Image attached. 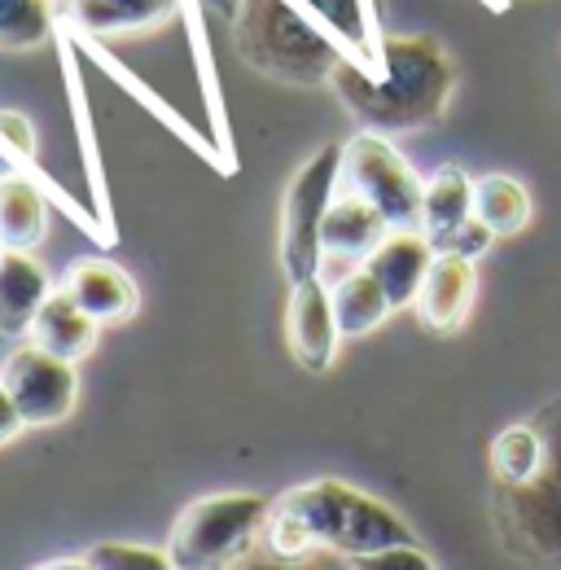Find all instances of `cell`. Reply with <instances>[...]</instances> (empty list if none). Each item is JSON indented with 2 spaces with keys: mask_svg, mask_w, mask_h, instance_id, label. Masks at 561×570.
Returning a JSON list of instances; mask_svg holds the SVG:
<instances>
[{
  "mask_svg": "<svg viewBox=\"0 0 561 570\" xmlns=\"http://www.w3.org/2000/svg\"><path fill=\"white\" fill-rule=\"evenodd\" d=\"M277 567H355L391 544H417L413 527L343 479H316L280 492L259 540Z\"/></svg>",
  "mask_w": 561,
  "mask_h": 570,
  "instance_id": "cell-1",
  "label": "cell"
},
{
  "mask_svg": "<svg viewBox=\"0 0 561 570\" xmlns=\"http://www.w3.org/2000/svg\"><path fill=\"white\" fill-rule=\"evenodd\" d=\"M334 294V316H338V330H343V338H364V334H373L391 312H395V303L386 298V289L377 285V277L360 264L355 273L347 277H338V285L329 289Z\"/></svg>",
  "mask_w": 561,
  "mask_h": 570,
  "instance_id": "cell-19",
  "label": "cell"
},
{
  "mask_svg": "<svg viewBox=\"0 0 561 570\" xmlns=\"http://www.w3.org/2000/svg\"><path fill=\"white\" fill-rule=\"evenodd\" d=\"M228 22H233L237 58L264 79H277L289 88L329 83L338 62H347L338 40L294 0H237Z\"/></svg>",
  "mask_w": 561,
  "mask_h": 570,
  "instance_id": "cell-3",
  "label": "cell"
},
{
  "mask_svg": "<svg viewBox=\"0 0 561 570\" xmlns=\"http://www.w3.org/2000/svg\"><path fill=\"white\" fill-rule=\"evenodd\" d=\"M185 0H62V22L83 40L149 36L180 13Z\"/></svg>",
  "mask_w": 561,
  "mask_h": 570,
  "instance_id": "cell-10",
  "label": "cell"
},
{
  "mask_svg": "<svg viewBox=\"0 0 561 570\" xmlns=\"http://www.w3.org/2000/svg\"><path fill=\"white\" fill-rule=\"evenodd\" d=\"M338 171H343V145H321L289 180L280 198V273L285 282H307L321 277L325 268V212L338 194Z\"/></svg>",
  "mask_w": 561,
  "mask_h": 570,
  "instance_id": "cell-5",
  "label": "cell"
},
{
  "mask_svg": "<svg viewBox=\"0 0 561 570\" xmlns=\"http://www.w3.org/2000/svg\"><path fill=\"white\" fill-rule=\"evenodd\" d=\"M474 215L488 224L495 237H518L531 224V194L522 180L491 171L474 180Z\"/></svg>",
  "mask_w": 561,
  "mask_h": 570,
  "instance_id": "cell-20",
  "label": "cell"
},
{
  "mask_svg": "<svg viewBox=\"0 0 561 570\" xmlns=\"http://www.w3.org/2000/svg\"><path fill=\"white\" fill-rule=\"evenodd\" d=\"M62 289L70 298L106 330V325H124L132 321L140 307V294L132 277L110 264V259H97V255H83V259H70L67 277H62Z\"/></svg>",
  "mask_w": 561,
  "mask_h": 570,
  "instance_id": "cell-11",
  "label": "cell"
},
{
  "mask_svg": "<svg viewBox=\"0 0 561 570\" xmlns=\"http://www.w3.org/2000/svg\"><path fill=\"white\" fill-rule=\"evenodd\" d=\"M474 219V180L465 176V167L443 163L430 180H425V207H421V233L434 242V250L461 233Z\"/></svg>",
  "mask_w": 561,
  "mask_h": 570,
  "instance_id": "cell-18",
  "label": "cell"
},
{
  "mask_svg": "<svg viewBox=\"0 0 561 570\" xmlns=\"http://www.w3.org/2000/svg\"><path fill=\"white\" fill-rule=\"evenodd\" d=\"M53 273L27 255V250H4L0 259V334L4 338H18V334H31L40 307L49 303L53 294Z\"/></svg>",
  "mask_w": 561,
  "mask_h": 570,
  "instance_id": "cell-14",
  "label": "cell"
},
{
  "mask_svg": "<svg viewBox=\"0 0 561 570\" xmlns=\"http://www.w3.org/2000/svg\"><path fill=\"white\" fill-rule=\"evenodd\" d=\"M27 430V417L18 413V404H13V395L4 391V382H0V448H9L18 434Z\"/></svg>",
  "mask_w": 561,
  "mask_h": 570,
  "instance_id": "cell-26",
  "label": "cell"
},
{
  "mask_svg": "<svg viewBox=\"0 0 561 570\" xmlns=\"http://www.w3.org/2000/svg\"><path fill=\"white\" fill-rule=\"evenodd\" d=\"M285 343H289V356L298 360L303 373L321 377V373L334 368L343 330H338V316H334V294H329V285L321 282V277L289 285Z\"/></svg>",
  "mask_w": 561,
  "mask_h": 570,
  "instance_id": "cell-8",
  "label": "cell"
},
{
  "mask_svg": "<svg viewBox=\"0 0 561 570\" xmlns=\"http://www.w3.org/2000/svg\"><path fill=\"white\" fill-rule=\"evenodd\" d=\"M491 474L504 488H526L544 474V439L531 426H509L491 443Z\"/></svg>",
  "mask_w": 561,
  "mask_h": 570,
  "instance_id": "cell-21",
  "label": "cell"
},
{
  "mask_svg": "<svg viewBox=\"0 0 561 570\" xmlns=\"http://www.w3.org/2000/svg\"><path fill=\"white\" fill-rule=\"evenodd\" d=\"M338 189L360 194L377 212L391 219V228H421V207H425V180L417 167L386 141L382 132L364 128L343 145V171Z\"/></svg>",
  "mask_w": 561,
  "mask_h": 570,
  "instance_id": "cell-6",
  "label": "cell"
},
{
  "mask_svg": "<svg viewBox=\"0 0 561 570\" xmlns=\"http://www.w3.org/2000/svg\"><path fill=\"white\" fill-rule=\"evenodd\" d=\"M49 233V194L27 171L0 176V242L4 250H31Z\"/></svg>",
  "mask_w": 561,
  "mask_h": 570,
  "instance_id": "cell-16",
  "label": "cell"
},
{
  "mask_svg": "<svg viewBox=\"0 0 561 570\" xmlns=\"http://www.w3.org/2000/svg\"><path fill=\"white\" fill-rule=\"evenodd\" d=\"M355 567L360 570H430L434 562L425 558V549H421V544H391V549H382V553L360 558Z\"/></svg>",
  "mask_w": 561,
  "mask_h": 570,
  "instance_id": "cell-25",
  "label": "cell"
},
{
  "mask_svg": "<svg viewBox=\"0 0 561 570\" xmlns=\"http://www.w3.org/2000/svg\"><path fill=\"white\" fill-rule=\"evenodd\" d=\"M0 158L13 171H31L36 163V124L18 110H0Z\"/></svg>",
  "mask_w": 561,
  "mask_h": 570,
  "instance_id": "cell-24",
  "label": "cell"
},
{
  "mask_svg": "<svg viewBox=\"0 0 561 570\" xmlns=\"http://www.w3.org/2000/svg\"><path fill=\"white\" fill-rule=\"evenodd\" d=\"M329 88L355 124L373 132H417L443 119L456 92V62L434 36H382L377 71L338 62Z\"/></svg>",
  "mask_w": 561,
  "mask_h": 570,
  "instance_id": "cell-2",
  "label": "cell"
},
{
  "mask_svg": "<svg viewBox=\"0 0 561 570\" xmlns=\"http://www.w3.org/2000/svg\"><path fill=\"white\" fill-rule=\"evenodd\" d=\"M303 13H312L343 49L347 62H360L364 71H377L382 58V31H377V13L373 0H294Z\"/></svg>",
  "mask_w": 561,
  "mask_h": 570,
  "instance_id": "cell-15",
  "label": "cell"
},
{
  "mask_svg": "<svg viewBox=\"0 0 561 570\" xmlns=\"http://www.w3.org/2000/svg\"><path fill=\"white\" fill-rule=\"evenodd\" d=\"M0 382L13 395L18 413L27 417V426H58L67 422L79 404V373L75 360H62L45 352L40 343H22L13 347L0 364Z\"/></svg>",
  "mask_w": 561,
  "mask_h": 570,
  "instance_id": "cell-7",
  "label": "cell"
},
{
  "mask_svg": "<svg viewBox=\"0 0 561 570\" xmlns=\"http://www.w3.org/2000/svg\"><path fill=\"white\" fill-rule=\"evenodd\" d=\"M474 294H479V273H474V259L470 255H456V250H434V264L421 282L417 294V316L425 330L434 334H456L474 307Z\"/></svg>",
  "mask_w": 561,
  "mask_h": 570,
  "instance_id": "cell-9",
  "label": "cell"
},
{
  "mask_svg": "<svg viewBox=\"0 0 561 570\" xmlns=\"http://www.w3.org/2000/svg\"><path fill=\"white\" fill-rule=\"evenodd\" d=\"M0 259H4V242H0Z\"/></svg>",
  "mask_w": 561,
  "mask_h": 570,
  "instance_id": "cell-28",
  "label": "cell"
},
{
  "mask_svg": "<svg viewBox=\"0 0 561 570\" xmlns=\"http://www.w3.org/2000/svg\"><path fill=\"white\" fill-rule=\"evenodd\" d=\"M53 567H79V570H171L167 549H149V544H124V540H106L92 544L83 558H67Z\"/></svg>",
  "mask_w": 561,
  "mask_h": 570,
  "instance_id": "cell-23",
  "label": "cell"
},
{
  "mask_svg": "<svg viewBox=\"0 0 561 570\" xmlns=\"http://www.w3.org/2000/svg\"><path fill=\"white\" fill-rule=\"evenodd\" d=\"M97 334H101V325L70 298L62 285L49 294V303L40 307V316H36V325H31V343H40V347L53 352V356L75 360V364L83 356H92Z\"/></svg>",
  "mask_w": 561,
  "mask_h": 570,
  "instance_id": "cell-17",
  "label": "cell"
},
{
  "mask_svg": "<svg viewBox=\"0 0 561 570\" xmlns=\"http://www.w3.org/2000/svg\"><path fill=\"white\" fill-rule=\"evenodd\" d=\"M391 233V219L377 212L373 203H364L360 194H334L329 212H325V228H321V242H325V264L338 259V264H364Z\"/></svg>",
  "mask_w": 561,
  "mask_h": 570,
  "instance_id": "cell-13",
  "label": "cell"
},
{
  "mask_svg": "<svg viewBox=\"0 0 561 570\" xmlns=\"http://www.w3.org/2000/svg\"><path fill=\"white\" fill-rule=\"evenodd\" d=\"M273 500L259 492H215L194 500L171 535H167V558L176 570H224L250 562L255 544L264 540Z\"/></svg>",
  "mask_w": 561,
  "mask_h": 570,
  "instance_id": "cell-4",
  "label": "cell"
},
{
  "mask_svg": "<svg viewBox=\"0 0 561 570\" xmlns=\"http://www.w3.org/2000/svg\"><path fill=\"white\" fill-rule=\"evenodd\" d=\"M434 264V242L421 228H391L386 242L364 259V268L377 277L386 298L395 307H413L421 294V282Z\"/></svg>",
  "mask_w": 561,
  "mask_h": 570,
  "instance_id": "cell-12",
  "label": "cell"
},
{
  "mask_svg": "<svg viewBox=\"0 0 561 570\" xmlns=\"http://www.w3.org/2000/svg\"><path fill=\"white\" fill-rule=\"evenodd\" d=\"M207 4H215L219 13H233V9H237V0H207Z\"/></svg>",
  "mask_w": 561,
  "mask_h": 570,
  "instance_id": "cell-27",
  "label": "cell"
},
{
  "mask_svg": "<svg viewBox=\"0 0 561 570\" xmlns=\"http://www.w3.org/2000/svg\"><path fill=\"white\" fill-rule=\"evenodd\" d=\"M53 36V0H0V49L27 53Z\"/></svg>",
  "mask_w": 561,
  "mask_h": 570,
  "instance_id": "cell-22",
  "label": "cell"
}]
</instances>
